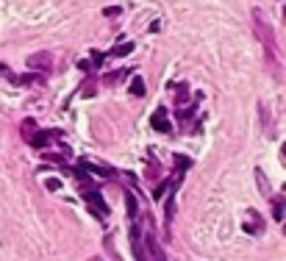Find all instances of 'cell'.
Here are the masks:
<instances>
[{
    "mask_svg": "<svg viewBox=\"0 0 286 261\" xmlns=\"http://www.w3.org/2000/svg\"><path fill=\"white\" fill-rule=\"evenodd\" d=\"M92 261H100V258H92Z\"/></svg>",
    "mask_w": 286,
    "mask_h": 261,
    "instance_id": "obj_18",
    "label": "cell"
},
{
    "mask_svg": "<svg viewBox=\"0 0 286 261\" xmlns=\"http://www.w3.org/2000/svg\"><path fill=\"white\" fill-rule=\"evenodd\" d=\"M125 206H128V217L136 219V214H139V209H136V197L131 195V192H125Z\"/></svg>",
    "mask_w": 286,
    "mask_h": 261,
    "instance_id": "obj_9",
    "label": "cell"
},
{
    "mask_svg": "<svg viewBox=\"0 0 286 261\" xmlns=\"http://www.w3.org/2000/svg\"><path fill=\"white\" fill-rule=\"evenodd\" d=\"M169 189V181H164V183H161V187L159 189H156V197H161V195H164V192Z\"/></svg>",
    "mask_w": 286,
    "mask_h": 261,
    "instance_id": "obj_17",
    "label": "cell"
},
{
    "mask_svg": "<svg viewBox=\"0 0 286 261\" xmlns=\"http://www.w3.org/2000/svg\"><path fill=\"white\" fill-rule=\"evenodd\" d=\"M150 125H153V130H161V134H167V130H169V120H167V111H164V108L153 111V117H150Z\"/></svg>",
    "mask_w": 286,
    "mask_h": 261,
    "instance_id": "obj_3",
    "label": "cell"
},
{
    "mask_svg": "<svg viewBox=\"0 0 286 261\" xmlns=\"http://www.w3.org/2000/svg\"><path fill=\"white\" fill-rule=\"evenodd\" d=\"M272 211H275V219H278V222H283V200L275 203V209H272Z\"/></svg>",
    "mask_w": 286,
    "mask_h": 261,
    "instance_id": "obj_15",
    "label": "cell"
},
{
    "mask_svg": "<svg viewBox=\"0 0 286 261\" xmlns=\"http://www.w3.org/2000/svg\"><path fill=\"white\" fill-rule=\"evenodd\" d=\"M175 164H178V170H181V173H183V170H189V167H192V161H189V159H183V156H175Z\"/></svg>",
    "mask_w": 286,
    "mask_h": 261,
    "instance_id": "obj_13",
    "label": "cell"
},
{
    "mask_svg": "<svg viewBox=\"0 0 286 261\" xmlns=\"http://www.w3.org/2000/svg\"><path fill=\"white\" fill-rule=\"evenodd\" d=\"M131 247H134L136 261H147L145 253H142V231H139V225H134V228H131Z\"/></svg>",
    "mask_w": 286,
    "mask_h": 261,
    "instance_id": "obj_4",
    "label": "cell"
},
{
    "mask_svg": "<svg viewBox=\"0 0 286 261\" xmlns=\"http://www.w3.org/2000/svg\"><path fill=\"white\" fill-rule=\"evenodd\" d=\"M253 20H256V31H258V36H261V42L267 50H272V45H275V39H272V31H270V25H267V17H264V11H253Z\"/></svg>",
    "mask_w": 286,
    "mask_h": 261,
    "instance_id": "obj_2",
    "label": "cell"
},
{
    "mask_svg": "<svg viewBox=\"0 0 286 261\" xmlns=\"http://www.w3.org/2000/svg\"><path fill=\"white\" fill-rule=\"evenodd\" d=\"M103 14H106V17H120L122 9H120V6H108V9H103Z\"/></svg>",
    "mask_w": 286,
    "mask_h": 261,
    "instance_id": "obj_14",
    "label": "cell"
},
{
    "mask_svg": "<svg viewBox=\"0 0 286 261\" xmlns=\"http://www.w3.org/2000/svg\"><path fill=\"white\" fill-rule=\"evenodd\" d=\"M145 242H147V250H150V258H153V261H167L164 250H161V245H159V242H156V236H153V233H147V236H145Z\"/></svg>",
    "mask_w": 286,
    "mask_h": 261,
    "instance_id": "obj_6",
    "label": "cell"
},
{
    "mask_svg": "<svg viewBox=\"0 0 286 261\" xmlns=\"http://www.w3.org/2000/svg\"><path fill=\"white\" fill-rule=\"evenodd\" d=\"M31 136H33V120H25L23 122V139L31 142Z\"/></svg>",
    "mask_w": 286,
    "mask_h": 261,
    "instance_id": "obj_12",
    "label": "cell"
},
{
    "mask_svg": "<svg viewBox=\"0 0 286 261\" xmlns=\"http://www.w3.org/2000/svg\"><path fill=\"white\" fill-rule=\"evenodd\" d=\"M53 136H56L53 130H39V134H33V136H31L28 145H33V147H47V145L53 142Z\"/></svg>",
    "mask_w": 286,
    "mask_h": 261,
    "instance_id": "obj_7",
    "label": "cell"
},
{
    "mask_svg": "<svg viewBox=\"0 0 286 261\" xmlns=\"http://www.w3.org/2000/svg\"><path fill=\"white\" fill-rule=\"evenodd\" d=\"M81 170H92V173H98V175H103V178L111 173L108 167H103V164H92V161H81Z\"/></svg>",
    "mask_w": 286,
    "mask_h": 261,
    "instance_id": "obj_8",
    "label": "cell"
},
{
    "mask_svg": "<svg viewBox=\"0 0 286 261\" xmlns=\"http://www.w3.org/2000/svg\"><path fill=\"white\" fill-rule=\"evenodd\" d=\"M134 50V42H128V39H122V42L111 50V56H125V53H131Z\"/></svg>",
    "mask_w": 286,
    "mask_h": 261,
    "instance_id": "obj_10",
    "label": "cell"
},
{
    "mask_svg": "<svg viewBox=\"0 0 286 261\" xmlns=\"http://www.w3.org/2000/svg\"><path fill=\"white\" fill-rule=\"evenodd\" d=\"M50 53H36V56H28V67L31 70H50Z\"/></svg>",
    "mask_w": 286,
    "mask_h": 261,
    "instance_id": "obj_5",
    "label": "cell"
},
{
    "mask_svg": "<svg viewBox=\"0 0 286 261\" xmlns=\"http://www.w3.org/2000/svg\"><path fill=\"white\" fill-rule=\"evenodd\" d=\"M81 197H84V203L89 206V211H92L94 217H100V219H106V217H108V206H106V200H103V197H100L94 189H92V192H86V195H81Z\"/></svg>",
    "mask_w": 286,
    "mask_h": 261,
    "instance_id": "obj_1",
    "label": "cell"
},
{
    "mask_svg": "<svg viewBox=\"0 0 286 261\" xmlns=\"http://www.w3.org/2000/svg\"><path fill=\"white\" fill-rule=\"evenodd\" d=\"M131 95H134V98H142V95H145V81H142V78L131 81Z\"/></svg>",
    "mask_w": 286,
    "mask_h": 261,
    "instance_id": "obj_11",
    "label": "cell"
},
{
    "mask_svg": "<svg viewBox=\"0 0 286 261\" xmlns=\"http://www.w3.org/2000/svg\"><path fill=\"white\" fill-rule=\"evenodd\" d=\"M45 187L50 189V192H56V189L61 187V183H59V181H53V178H50V181H45Z\"/></svg>",
    "mask_w": 286,
    "mask_h": 261,
    "instance_id": "obj_16",
    "label": "cell"
}]
</instances>
